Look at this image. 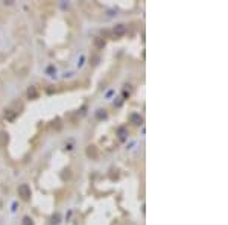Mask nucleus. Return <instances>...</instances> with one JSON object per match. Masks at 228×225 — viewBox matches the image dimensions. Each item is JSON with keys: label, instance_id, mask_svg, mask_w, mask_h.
I'll use <instances>...</instances> for the list:
<instances>
[{"label": "nucleus", "instance_id": "nucleus-1", "mask_svg": "<svg viewBox=\"0 0 228 225\" xmlns=\"http://www.w3.org/2000/svg\"><path fill=\"white\" fill-rule=\"evenodd\" d=\"M19 196L21 198L23 201H29L31 196H32V192H31V187L28 184H21L19 187Z\"/></svg>", "mask_w": 228, "mask_h": 225}, {"label": "nucleus", "instance_id": "nucleus-2", "mask_svg": "<svg viewBox=\"0 0 228 225\" xmlns=\"http://www.w3.org/2000/svg\"><path fill=\"white\" fill-rule=\"evenodd\" d=\"M125 32H126V28L123 24H117L116 28H114V31H113V34H114V37H116V38H120L122 35H125Z\"/></svg>", "mask_w": 228, "mask_h": 225}, {"label": "nucleus", "instance_id": "nucleus-3", "mask_svg": "<svg viewBox=\"0 0 228 225\" xmlns=\"http://www.w3.org/2000/svg\"><path fill=\"white\" fill-rule=\"evenodd\" d=\"M8 140H9V137H8V132H0V146H6L8 145Z\"/></svg>", "mask_w": 228, "mask_h": 225}, {"label": "nucleus", "instance_id": "nucleus-4", "mask_svg": "<svg viewBox=\"0 0 228 225\" xmlns=\"http://www.w3.org/2000/svg\"><path fill=\"white\" fill-rule=\"evenodd\" d=\"M87 155L93 157V158L98 157V149H96V146H88V148H87Z\"/></svg>", "mask_w": 228, "mask_h": 225}, {"label": "nucleus", "instance_id": "nucleus-5", "mask_svg": "<svg viewBox=\"0 0 228 225\" xmlns=\"http://www.w3.org/2000/svg\"><path fill=\"white\" fill-rule=\"evenodd\" d=\"M142 116H138V114H133V116H131V122H134V123H142Z\"/></svg>", "mask_w": 228, "mask_h": 225}, {"label": "nucleus", "instance_id": "nucleus-6", "mask_svg": "<svg viewBox=\"0 0 228 225\" xmlns=\"http://www.w3.org/2000/svg\"><path fill=\"white\" fill-rule=\"evenodd\" d=\"M23 225H33V222H32V219L29 218V216H24L23 218Z\"/></svg>", "mask_w": 228, "mask_h": 225}, {"label": "nucleus", "instance_id": "nucleus-7", "mask_svg": "<svg viewBox=\"0 0 228 225\" xmlns=\"http://www.w3.org/2000/svg\"><path fill=\"white\" fill-rule=\"evenodd\" d=\"M28 96L29 97H37V91H35V88H31L28 91Z\"/></svg>", "mask_w": 228, "mask_h": 225}, {"label": "nucleus", "instance_id": "nucleus-8", "mask_svg": "<svg viewBox=\"0 0 228 225\" xmlns=\"http://www.w3.org/2000/svg\"><path fill=\"white\" fill-rule=\"evenodd\" d=\"M96 46H98V47H103V46H105V41H102V40H99V38H96Z\"/></svg>", "mask_w": 228, "mask_h": 225}]
</instances>
